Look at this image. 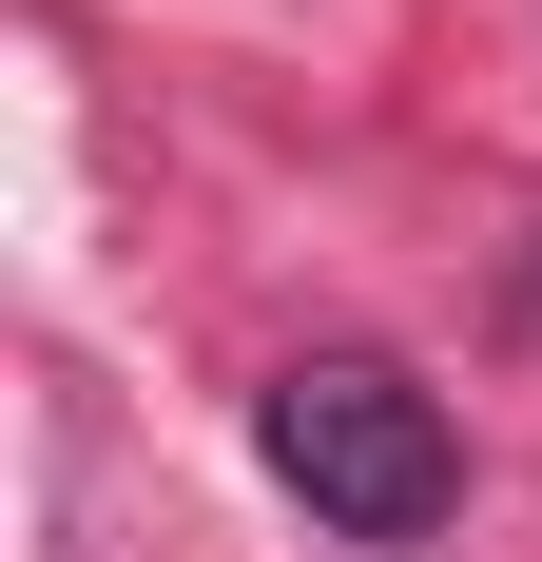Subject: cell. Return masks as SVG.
<instances>
[{
	"label": "cell",
	"mask_w": 542,
	"mask_h": 562,
	"mask_svg": "<svg viewBox=\"0 0 542 562\" xmlns=\"http://www.w3.org/2000/svg\"><path fill=\"white\" fill-rule=\"evenodd\" d=\"M252 447L271 485L329 524V543H427L445 505H465V447H445V407L387 369V349H291L252 389Z\"/></svg>",
	"instance_id": "obj_1"
}]
</instances>
